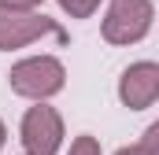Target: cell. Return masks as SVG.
I'll use <instances>...</instances> for the list:
<instances>
[{
    "instance_id": "cell-1",
    "label": "cell",
    "mask_w": 159,
    "mask_h": 155,
    "mask_svg": "<svg viewBox=\"0 0 159 155\" xmlns=\"http://www.w3.org/2000/svg\"><path fill=\"white\" fill-rule=\"evenodd\" d=\"M152 26V7L148 0H115L111 4V15L104 22V33L107 41H141Z\"/></svg>"
},
{
    "instance_id": "cell-2",
    "label": "cell",
    "mask_w": 159,
    "mask_h": 155,
    "mask_svg": "<svg viewBox=\"0 0 159 155\" xmlns=\"http://www.w3.org/2000/svg\"><path fill=\"white\" fill-rule=\"evenodd\" d=\"M11 89L22 96H52L63 89V67L56 59H26L11 70Z\"/></svg>"
},
{
    "instance_id": "cell-3",
    "label": "cell",
    "mask_w": 159,
    "mask_h": 155,
    "mask_svg": "<svg viewBox=\"0 0 159 155\" xmlns=\"http://www.w3.org/2000/svg\"><path fill=\"white\" fill-rule=\"evenodd\" d=\"M59 137H63V129H59V118L52 107H34L22 118V144L30 155H56Z\"/></svg>"
},
{
    "instance_id": "cell-4",
    "label": "cell",
    "mask_w": 159,
    "mask_h": 155,
    "mask_svg": "<svg viewBox=\"0 0 159 155\" xmlns=\"http://www.w3.org/2000/svg\"><path fill=\"white\" fill-rule=\"evenodd\" d=\"M119 96H122V104L133 107V111L148 107V104L159 96V67L156 63H133V67L122 74Z\"/></svg>"
},
{
    "instance_id": "cell-5",
    "label": "cell",
    "mask_w": 159,
    "mask_h": 155,
    "mask_svg": "<svg viewBox=\"0 0 159 155\" xmlns=\"http://www.w3.org/2000/svg\"><path fill=\"white\" fill-rule=\"evenodd\" d=\"M0 22H7V33H0V44H4V48L34 37L37 30H52V22H44V19H37V15H19V22H11V15L0 11Z\"/></svg>"
},
{
    "instance_id": "cell-6",
    "label": "cell",
    "mask_w": 159,
    "mask_h": 155,
    "mask_svg": "<svg viewBox=\"0 0 159 155\" xmlns=\"http://www.w3.org/2000/svg\"><path fill=\"white\" fill-rule=\"evenodd\" d=\"M59 4H63V7H67L70 15H89L96 0H59Z\"/></svg>"
},
{
    "instance_id": "cell-7",
    "label": "cell",
    "mask_w": 159,
    "mask_h": 155,
    "mask_svg": "<svg viewBox=\"0 0 159 155\" xmlns=\"http://www.w3.org/2000/svg\"><path fill=\"white\" fill-rule=\"evenodd\" d=\"M70 155H96V144H93L89 137H81L78 144H74V152H70Z\"/></svg>"
},
{
    "instance_id": "cell-8",
    "label": "cell",
    "mask_w": 159,
    "mask_h": 155,
    "mask_svg": "<svg viewBox=\"0 0 159 155\" xmlns=\"http://www.w3.org/2000/svg\"><path fill=\"white\" fill-rule=\"evenodd\" d=\"M4 4H11V7H30V4H37V0H4Z\"/></svg>"
},
{
    "instance_id": "cell-9",
    "label": "cell",
    "mask_w": 159,
    "mask_h": 155,
    "mask_svg": "<svg viewBox=\"0 0 159 155\" xmlns=\"http://www.w3.org/2000/svg\"><path fill=\"white\" fill-rule=\"evenodd\" d=\"M0 144H4V126H0Z\"/></svg>"
}]
</instances>
